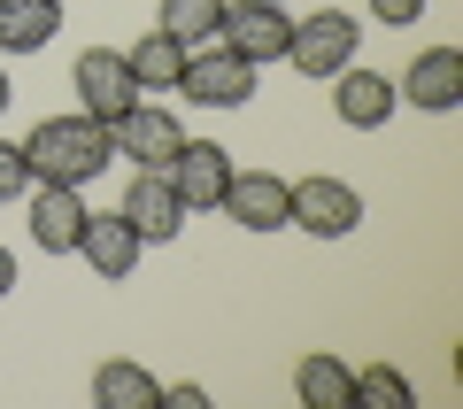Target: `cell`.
<instances>
[{"label": "cell", "instance_id": "2", "mask_svg": "<svg viewBox=\"0 0 463 409\" xmlns=\"http://www.w3.org/2000/svg\"><path fill=\"white\" fill-rule=\"evenodd\" d=\"M355 47H364V24L347 16V8H325V16H301L294 24L286 62H294L301 78H340V70L355 62Z\"/></svg>", "mask_w": 463, "mask_h": 409}, {"label": "cell", "instance_id": "10", "mask_svg": "<svg viewBox=\"0 0 463 409\" xmlns=\"http://www.w3.org/2000/svg\"><path fill=\"white\" fill-rule=\"evenodd\" d=\"M116 209L132 216L139 240H155V247L185 232V201H178V185H170L163 170H132V185H124V201H116Z\"/></svg>", "mask_w": 463, "mask_h": 409}, {"label": "cell", "instance_id": "12", "mask_svg": "<svg viewBox=\"0 0 463 409\" xmlns=\"http://www.w3.org/2000/svg\"><path fill=\"white\" fill-rule=\"evenodd\" d=\"M394 93L410 100V109H425V116H448V109L463 100V54H456V47H425L410 70H402Z\"/></svg>", "mask_w": 463, "mask_h": 409}, {"label": "cell", "instance_id": "19", "mask_svg": "<svg viewBox=\"0 0 463 409\" xmlns=\"http://www.w3.org/2000/svg\"><path fill=\"white\" fill-rule=\"evenodd\" d=\"M216 24H224V0H163V32L185 47H216Z\"/></svg>", "mask_w": 463, "mask_h": 409}, {"label": "cell", "instance_id": "9", "mask_svg": "<svg viewBox=\"0 0 463 409\" xmlns=\"http://www.w3.org/2000/svg\"><path fill=\"white\" fill-rule=\"evenodd\" d=\"M70 78H78V100H85V116H100V124H116V116H124V109L139 100V85H132V62H124L116 47H85Z\"/></svg>", "mask_w": 463, "mask_h": 409}, {"label": "cell", "instance_id": "13", "mask_svg": "<svg viewBox=\"0 0 463 409\" xmlns=\"http://www.w3.org/2000/svg\"><path fill=\"white\" fill-rule=\"evenodd\" d=\"M216 209H224L240 232H279L286 224V178L279 170H232V185H224Z\"/></svg>", "mask_w": 463, "mask_h": 409}, {"label": "cell", "instance_id": "18", "mask_svg": "<svg viewBox=\"0 0 463 409\" xmlns=\"http://www.w3.org/2000/svg\"><path fill=\"white\" fill-rule=\"evenodd\" d=\"M347 363L340 356H301L294 363V394H301V409H347Z\"/></svg>", "mask_w": 463, "mask_h": 409}, {"label": "cell", "instance_id": "7", "mask_svg": "<svg viewBox=\"0 0 463 409\" xmlns=\"http://www.w3.org/2000/svg\"><path fill=\"white\" fill-rule=\"evenodd\" d=\"M78 255L93 262V279H132L139 255H147V240H139V224L124 209H85V232H78Z\"/></svg>", "mask_w": 463, "mask_h": 409}, {"label": "cell", "instance_id": "26", "mask_svg": "<svg viewBox=\"0 0 463 409\" xmlns=\"http://www.w3.org/2000/svg\"><path fill=\"white\" fill-rule=\"evenodd\" d=\"M279 8H286V0H279Z\"/></svg>", "mask_w": 463, "mask_h": 409}, {"label": "cell", "instance_id": "14", "mask_svg": "<svg viewBox=\"0 0 463 409\" xmlns=\"http://www.w3.org/2000/svg\"><path fill=\"white\" fill-rule=\"evenodd\" d=\"M85 232V194L78 185H39L32 194V247L39 255H78Z\"/></svg>", "mask_w": 463, "mask_h": 409}, {"label": "cell", "instance_id": "20", "mask_svg": "<svg viewBox=\"0 0 463 409\" xmlns=\"http://www.w3.org/2000/svg\"><path fill=\"white\" fill-rule=\"evenodd\" d=\"M347 402H371V409H410L417 394H410V378H402L394 363H371V371H355V378H347Z\"/></svg>", "mask_w": 463, "mask_h": 409}, {"label": "cell", "instance_id": "1", "mask_svg": "<svg viewBox=\"0 0 463 409\" xmlns=\"http://www.w3.org/2000/svg\"><path fill=\"white\" fill-rule=\"evenodd\" d=\"M24 147V170H32V185H85L100 178V170L116 163V139L100 116H47V124H32V139H16Z\"/></svg>", "mask_w": 463, "mask_h": 409}, {"label": "cell", "instance_id": "23", "mask_svg": "<svg viewBox=\"0 0 463 409\" xmlns=\"http://www.w3.org/2000/svg\"><path fill=\"white\" fill-rule=\"evenodd\" d=\"M163 402H178V409H201V402H209V394H201L194 378H178V386H163Z\"/></svg>", "mask_w": 463, "mask_h": 409}, {"label": "cell", "instance_id": "16", "mask_svg": "<svg viewBox=\"0 0 463 409\" xmlns=\"http://www.w3.org/2000/svg\"><path fill=\"white\" fill-rule=\"evenodd\" d=\"M185 54H194V47H185V39H170L163 24H155V32L139 39V47L124 54V62H132V85H139V93H178V78H185Z\"/></svg>", "mask_w": 463, "mask_h": 409}, {"label": "cell", "instance_id": "21", "mask_svg": "<svg viewBox=\"0 0 463 409\" xmlns=\"http://www.w3.org/2000/svg\"><path fill=\"white\" fill-rule=\"evenodd\" d=\"M16 194H32V170H24L16 139H0V201H16Z\"/></svg>", "mask_w": 463, "mask_h": 409}, {"label": "cell", "instance_id": "22", "mask_svg": "<svg viewBox=\"0 0 463 409\" xmlns=\"http://www.w3.org/2000/svg\"><path fill=\"white\" fill-rule=\"evenodd\" d=\"M371 16L402 32V24H417V16H425V0H371Z\"/></svg>", "mask_w": 463, "mask_h": 409}, {"label": "cell", "instance_id": "3", "mask_svg": "<svg viewBox=\"0 0 463 409\" xmlns=\"http://www.w3.org/2000/svg\"><path fill=\"white\" fill-rule=\"evenodd\" d=\"M286 224H301L309 240H347L364 224V194L347 178H294L286 185Z\"/></svg>", "mask_w": 463, "mask_h": 409}, {"label": "cell", "instance_id": "5", "mask_svg": "<svg viewBox=\"0 0 463 409\" xmlns=\"http://www.w3.org/2000/svg\"><path fill=\"white\" fill-rule=\"evenodd\" d=\"M109 139H116V163H139V170H163L170 155H178V139H185V124H178V109H163V100H147L139 93L132 109L109 124Z\"/></svg>", "mask_w": 463, "mask_h": 409}, {"label": "cell", "instance_id": "4", "mask_svg": "<svg viewBox=\"0 0 463 409\" xmlns=\"http://www.w3.org/2000/svg\"><path fill=\"white\" fill-rule=\"evenodd\" d=\"M286 39H294V16L279 0H224V24H216V47H232L240 62H279Z\"/></svg>", "mask_w": 463, "mask_h": 409}, {"label": "cell", "instance_id": "24", "mask_svg": "<svg viewBox=\"0 0 463 409\" xmlns=\"http://www.w3.org/2000/svg\"><path fill=\"white\" fill-rule=\"evenodd\" d=\"M8 286H16V255H8V247H0V294H8Z\"/></svg>", "mask_w": 463, "mask_h": 409}, {"label": "cell", "instance_id": "25", "mask_svg": "<svg viewBox=\"0 0 463 409\" xmlns=\"http://www.w3.org/2000/svg\"><path fill=\"white\" fill-rule=\"evenodd\" d=\"M8 100H16V85H8V70H0V109H8Z\"/></svg>", "mask_w": 463, "mask_h": 409}, {"label": "cell", "instance_id": "17", "mask_svg": "<svg viewBox=\"0 0 463 409\" xmlns=\"http://www.w3.org/2000/svg\"><path fill=\"white\" fill-rule=\"evenodd\" d=\"M93 402H100V409H155V402H163V386H155V371L109 356V363L93 371Z\"/></svg>", "mask_w": 463, "mask_h": 409}, {"label": "cell", "instance_id": "15", "mask_svg": "<svg viewBox=\"0 0 463 409\" xmlns=\"http://www.w3.org/2000/svg\"><path fill=\"white\" fill-rule=\"evenodd\" d=\"M62 32V0H0V54H39Z\"/></svg>", "mask_w": 463, "mask_h": 409}, {"label": "cell", "instance_id": "8", "mask_svg": "<svg viewBox=\"0 0 463 409\" xmlns=\"http://www.w3.org/2000/svg\"><path fill=\"white\" fill-rule=\"evenodd\" d=\"M232 155L216 147V139H178V155H170L163 163V178L178 185V201H185V216L194 209H216V201H224V185H232Z\"/></svg>", "mask_w": 463, "mask_h": 409}, {"label": "cell", "instance_id": "11", "mask_svg": "<svg viewBox=\"0 0 463 409\" xmlns=\"http://www.w3.org/2000/svg\"><path fill=\"white\" fill-rule=\"evenodd\" d=\"M325 85H332V116H340L347 131H379L386 116L402 109L394 78H379V70H355V62H347L340 78H325Z\"/></svg>", "mask_w": 463, "mask_h": 409}, {"label": "cell", "instance_id": "6", "mask_svg": "<svg viewBox=\"0 0 463 409\" xmlns=\"http://www.w3.org/2000/svg\"><path fill=\"white\" fill-rule=\"evenodd\" d=\"M178 93L201 100V109H248V100H255V62H240L232 47H194V54H185Z\"/></svg>", "mask_w": 463, "mask_h": 409}]
</instances>
